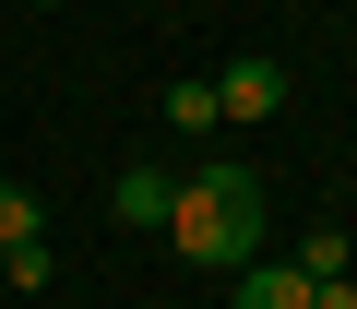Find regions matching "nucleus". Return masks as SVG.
<instances>
[{
  "label": "nucleus",
  "instance_id": "nucleus-4",
  "mask_svg": "<svg viewBox=\"0 0 357 309\" xmlns=\"http://www.w3.org/2000/svg\"><path fill=\"white\" fill-rule=\"evenodd\" d=\"M238 309H310V274L298 262H238Z\"/></svg>",
  "mask_w": 357,
  "mask_h": 309
},
{
  "label": "nucleus",
  "instance_id": "nucleus-8",
  "mask_svg": "<svg viewBox=\"0 0 357 309\" xmlns=\"http://www.w3.org/2000/svg\"><path fill=\"white\" fill-rule=\"evenodd\" d=\"M36 13H72V0H36Z\"/></svg>",
  "mask_w": 357,
  "mask_h": 309
},
{
  "label": "nucleus",
  "instance_id": "nucleus-2",
  "mask_svg": "<svg viewBox=\"0 0 357 309\" xmlns=\"http://www.w3.org/2000/svg\"><path fill=\"white\" fill-rule=\"evenodd\" d=\"M274 107H286V72H274V60H227V72H215V119H238V131H262Z\"/></svg>",
  "mask_w": 357,
  "mask_h": 309
},
{
  "label": "nucleus",
  "instance_id": "nucleus-1",
  "mask_svg": "<svg viewBox=\"0 0 357 309\" xmlns=\"http://www.w3.org/2000/svg\"><path fill=\"white\" fill-rule=\"evenodd\" d=\"M167 250L178 262H203V274H238V262H262V191H250V167H191L178 179V203H167Z\"/></svg>",
  "mask_w": 357,
  "mask_h": 309
},
{
  "label": "nucleus",
  "instance_id": "nucleus-5",
  "mask_svg": "<svg viewBox=\"0 0 357 309\" xmlns=\"http://www.w3.org/2000/svg\"><path fill=\"white\" fill-rule=\"evenodd\" d=\"M48 238V214H36V191L24 179H0V250H36Z\"/></svg>",
  "mask_w": 357,
  "mask_h": 309
},
{
  "label": "nucleus",
  "instance_id": "nucleus-6",
  "mask_svg": "<svg viewBox=\"0 0 357 309\" xmlns=\"http://www.w3.org/2000/svg\"><path fill=\"white\" fill-rule=\"evenodd\" d=\"M167 131H215V72H191V84H167Z\"/></svg>",
  "mask_w": 357,
  "mask_h": 309
},
{
  "label": "nucleus",
  "instance_id": "nucleus-7",
  "mask_svg": "<svg viewBox=\"0 0 357 309\" xmlns=\"http://www.w3.org/2000/svg\"><path fill=\"white\" fill-rule=\"evenodd\" d=\"M310 309H357V274H321V285H310Z\"/></svg>",
  "mask_w": 357,
  "mask_h": 309
},
{
  "label": "nucleus",
  "instance_id": "nucleus-3",
  "mask_svg": "<svg viewBox=\"0 0 357 309\" xmlns=\"http://www.w3.org/2000/svg\"><path fill=\"white\" fill-rule=\"evenodd\" d=\"M167 203H178L167 167H119V191H107V214H119V226H155V238H167Z\"/></svg>",
  "mask_w": 357,
  "mask_h": 309
}]
</instances>
